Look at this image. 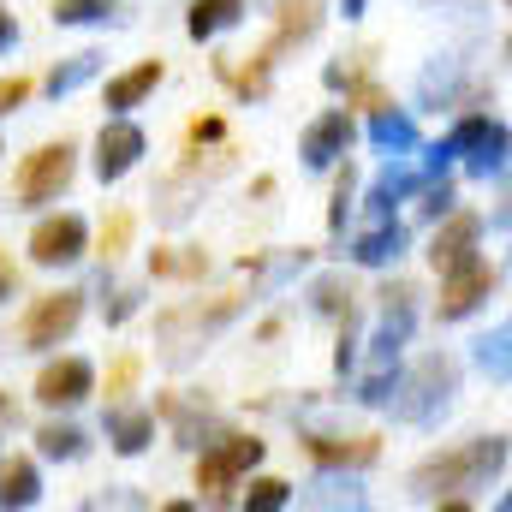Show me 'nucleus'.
I'll use <instances>...</instances> for the list:
<instances>
[{"label": "nucleus", "instance_id": "nucleus-1", "mask_svg": "<svg viewBox=\"0 0 512 512\" xmlns=\"http://www.w3.org/2000/svg\"><path fill=\"white\" fill-rule=\"evenodd\" d=\"M507 471V435H477L465 447H447L411 471L417 501H459L465 489H483Z\"/></svg>", "mask_w": 512, "mask_h": 512}, {"label": "nucleus", "instance_id": "nucleus-34", "mask_svg": "<svg viewBox=\"0 0 512 512\" xmlns=\"http://www.w3.org/2000/svg\"><path fill=\"white\" fill-rule=\"evenodd\" d=\"M453 84H459V78H453V60L429 66V72H423V102H447V96H453Z\"/></svg>", "mask_w": 512, "mask_h": 512}, {"label": "nucleus", "instance_id": "nucleus-40", "mask_svg": "<svg viewBox=\"0 0 512 512\" xmlns=\"http://www.w3.org/2000/svg\"><path fill=\"white\" fill-rule=\"evenodd\" d=\"M12 286H18V274H12V262L0 256V298H12Z\"/></svg>", "mask_w": 512, "mask_h": 512}, {"label": "nucleus", "instance_id": "nucleus-35", "mask_svg": "<svg viewBox=\"0 0 512 512\" xmlns=\"http://www.w3.org/2000/svg\"><path fill=\"white\" fill-rule=\"evenodd\" d=\"M126 239H131V215H114V221L102 227V256L114 262V256L126 251Z\"/></svg>", "mask_w": 512, "mask_h": 512}, {"label": "nucleus", "instance_id": "nucleus-3", "mask_svg": "<svg viewBox=\"0 0 512 512\" xmlns=\"http://www.w3.org/2000/svg\"><path fill=\"white\" fill-rule=\"evenodd\" d=\"M239 292H221V298H209V304H185V310H167L161 316V340H167V364H191L197 358V346L215 334V328H227L233 316H239Z\"/></svg>", "mask_w": 512, "mask_h": 512}, {"label": "nucleus", "instance_id": "nucleus-2", "mask_svg": "<svg viewBox=\"0 0 512 512\" xmlns=\"http://www.w3.org/2000/svg\"><path fill=\"white\" fill-rule=\"evenodd\" d=\"M453 393H459V364L447 358V352H429V358H417L399 382H393V417L399 423H435L447 405H453Z\"/></svg>", "mask_w": 512, "mask_h": 512}, {"label": "nucleus", "instance_id": "nucleus-29", "mask_svg": "<svg viewBox=\"0 0 512 512\" xmlns=\"http://www.w3.org/2000/svg\"><path fill=\"white\" fill-rule=\"evenodd\" d=\"M36 447H42V459H78V453H84V429H72V423H48V429L36 435Z\"/></svg>", "mask_w": 512, "mask_h": 512}, {"label": "nucleus", "instance_id": "nucleus-28", "mask_svg": "<svg viewBox=\"0 0 512 512\" xmlns=\"http://www.w3.org/2000/svg\"><path fill=\"white\" fill-rule=\"evenodd\" d=\"M120 0H54V24H108Z\"/></svg>", "mask_w": 512, "mask_h": 512}, {"label": "nucleus", "instance_id": "nucleus-43", "mask_svg": "<svg viewBox=\"0 0 512 512\" xmlns=\"http://www.w3.org/2000/svg\"><path fill=\"white\" fill-rule=\"evenodd\" d=\"M364 12V0H346V18H358Z\"/></svg>", "mask_w": 512, "mask_h": 512}, {"label": "nucleus", "instance_id": "nucleus-36", "mask_svg": "<svg viewBox=\"0 0 512 512\" xmlns=\"http://www.w3.org/2000/svg\"><path fill=\"white\" fill-rule=\"evenodd\" d=\"M131 382H137V358H120V364L108 370V399H126Z\"/></svg>", "mask_w": 512, "mask_h": 512}, {"label": "nucleus", "instance_id": "nucleus-22", "mask_svg": "<svg viewBox=\"0 0 512 512\" xmlns=\"http://www.w3.org/2000/svg\"><path fill=\"white\" fill-rule=\"evenodd\" d=\"M161 84V60H143V66H131V72H120L114 84H108V108H137L149 90Z\"/></svg>", "mask_w": 512, "mask_h": 512}, {"label": "nucleus", "instance_id": "nucleus-20", "mask_svg": "<svg viewBox=\"0 0 512 512\" xmlns=\"http://www.w3.org/2000/svg\"><path fill=\"white\" fill-rule=\"evenodd\" d=\"M239 18H245V0H191L185 30H191L197 42H209L215 30H227V24H239Z\"/></svg>", "mask_w": 512, "mask_h": 512}, {"label": "nucleus", "instance_id": "nucleus-31", "mask_svg": "<svg viewBox=\"0 0 512 512\" xmlns=\"http://www.w3.org/2000/svg\"><path fill=\"white\" fill-rule=\"evenodd\" d=\"M286 501H292V489L280 477H256L251 489H245V507H256V512H274V507H286Z\"/></svg>", "mask_w": 512, "mask_h": 512}, {"label": "nucleus", "instance_id": "nucleus-33", "mask_svg": "<svg viewBox=\"0 0 512 512\" xmlns=\"http://www.w3.org/2000/svg\"><path fill=\"white\" fill-rule=\"evenodd\" d=\"M316 489H322V495H304L310 507H340V501H346V507H364L358 483H334V477H328V483H316Z\"/></svg>", "mask_w": 512, "mask_h": 512}, {"label": "nucleus", "instance_id": "nucleus-18", "mask_svg": "<svg viewBox=\"0 0 512 512\" xmlns=\"http://www.w3.org/2000/svg\"><path fill=\"white\" fill-rule=\"evenodd\" d=\"M405 251V227L393 221V215H376V227L352 245V262H364V268H382V262H393V256Z\"/></svg>", "mask_w": 512, "mask_h": 512}, {"label": "nucleus", "instance_id": "nucleus-11", "mask_svg": "<svg viewBox=\"0 0 512 512\" xmlns=\"http://www.w3.org/2000/svg\"><path fill=\"white\" fill-rule=\"evenodd\" d=\"M352 149V120L334 108V114H322V120H310V131H304V143H298V155H304V167H334L340 155Z\"/></svg>", "mask_w": 512, "mask_h": 512}, {"label": "nucleus", "instance_id": "nucleus-13", "mask_svg": "<svg viewBox=\"0 0 512 512\" xmlns=\"http://www.w3.org/2000/svg\"><path fill=\"white\" fill-rule=\"evenodd\" d=\"M477 233H483V221H477V215H465V209H447V221H441V233H435V245H429V262H435V268H453V262H465V256L477 251Z\"/></svg>", "mask_w": 512, "mask_h": 512}, {"label": "nucleus", "instance_id": "nucleus-16", "mask_svg": "<svg viewBox=\"0 0 512 512\" xmlns=\"http://www.w3.org/2000/svg\"><path fill=\"white\" fill-rule=\"evenodd\" d=\"M316 30H322V0H286L280 6V30L268 36V54H286V48L310 42Z\"/></svg>", "mask_w": 512, "mask_h": 512}, {"label": "nucleus", "instance_id": "nucleus-14", "mask_svg": "<svg viewBox=\"0 0 512 512\" xmlns=\"http://www.w3.org/2000/svg\"><path fill=\"white\" fill-rule=\"evenodd\" d=\"M304 453H310L316 465H370V459L382 453V441H376V435H310Z\"/></svg>", "mask_w": 512, "mask_h": 512}, {"label": "nucleus", "instance_id": "nucleus-24", "mask_svg": "<svg viewBox=\"0 0 512 512\" xmlns=\"http://www.w3.org/2000/svg\"><path fill=\"white\" fill-rule=\"evenodd\" d=\"M96 72H102V54H96V48H84V54H72L66 66H54V72H48V96H72V90H84Z\"/></svg>", "mask_w": 512, "mask_h": 512}, {"label": "nucleus", "instance_id": "nucleus-38", "mask_svg": "<svg viewBox=\"0 0 512 512\" xmlns=\"http://www.w3.org/2000/svg\"><path fill=\"white\" fill-rule=\"evenodd\" d=\"M137 298H143L137 286H120V292H114V304H108V322H126L131 310H137Z\"/></svg>", "mask_w": 512, "mask_h": 512}, {"label": "nucleus", "instance_id": "nucleus-19", "mask_svg": "<svg viewBox=\"0 0 512 512\" xmlns=\"http://www.w3.org/2000/svg\"><path fill=\"white\" fill-rule=\"evenodd\" d=\"M268 66H274V54L262 48V54H251V66H245V54H227L215 72H221L239 96H268Z\"/></svg>", "mask_w": 512, "mask_h": 512}, {"label": "nucleus", "instance_id": "nucleus-32", "mask_svg": "<svg viewBox=\"0 0 512 512\" xmlns=\"http://www.w3.org/2000/svg\"><path fill=\"white\" fill-rule=\"evenodd\" d=\"M352 191H358V173H352V161H346L340 179H334V209H328V227H334V233H340L346 215H352Z\"/></svg>", "mask_w": 512, "mask_h": 512}, {"label": "nucleus", "instance_id": "nucleus-6", "mask_svg": "<svg viewBox=\"0 0 512 512\" xmlns=\"http://www.w3.org/2000/svg\"><path fill=\"white\" fill-rule=\"evenodd\" d=\"M72 185V143H42L24 167H18V209L54 203Z\"/></svg>", "mask_w": 512, "mask_h": 512}, {"label": "nucleus", "instance_id": "nucleus-8", "mask_svg": "<svg viewBox=\"0 0 512 512\" xmlns=\"http://www.w3.org/2000/svg\"><path fill=\"white\" fill-rule=\"evenodd\" d=\"M495 268L489 262H477V256H465V262H453V268H441V322H459V316H471L489 292H495Z\"/></svg>", "mask_w": 512, "mask_h": 512}, {"label": "nucleus", "instance_id": "nucleus-30", "mask_svg": "<svg viewBox=\"0 0 512 512\" xmlns=\"http://www.w3.org/2000/svg\"><path fill=\"white\" fill-rule=\"evenodd\" d=\"M304 262H310V251H286V256H274V262H262V256H256V262H245V268H251L262 286H280V280H292Z\"/></svg>", "mask_w": 512, "mask_h": 512}, {"label": "nucleus", "instance_id": "nucleus-15", "mask_svg": "<svg viewBox=\"0 0 512 512\" xmlns=\"http://www.w3.org/2000/svg\"><path fill=\"white\" fill-rule=\"evenodd\" d=\"M108 441H114V453H143L149 441H155V411H137V405H108Z\"/></svg>", "mask_w": 512, "mask_h": 512}, {"label": "nucleus", "instance_id": "nucleus-39", "mask_svg": "<svg viewBox=\"0 0 512 512\" xmlns=\"http://www.w3.org/2000/svg\"><path fill=\"white\" fill-rule=\"evenodd\" d=\"M221 137H227V126H221L215 114H209V120H191V143H221Z\"/></svg>", "mask_w": 512, "mask_h": 512}, {"label": "nucleus", "instance_id": "nucleus-23", "mask_svg": "<svg viewBox=\"0 0 512 512\" xmlns=\"http://www.w3.org/2000/svg\"><path fill=\"white\" fill-rule=\"evenodd\" d=\"M42 483H36V465L30 459H6L0 465V507H36Z\"/></svg>", "mask_w": 512, "mask_h": 512}, {"label": "nucleus", "instance_id": "nucleus-27", "mask_svg": "<svg viewBox=\"0 0 512 512\" xmlns=\"http://www.w3.org/2000/svg\"><path fill=\"white\" fill-rule=\"evenodd\" d=\"M310 298H316V310H322V316H340V322H346V316H358V292H352L346 280H334V274H328V280H316V292H310Z\"/></svg>", "mask_w": 512, "mask_h": 512}, {"label": "nucleus", "instance_id": "nucleus-25", "mask_svg": "<svg viewBox=\"0 0 512 512\" xmlns=\"http://www.w3.org/2000/svg\"><path fill=\"white\" fill-rule=\"evenodd\" d=\"M512 328L507 322H501V328H495V334H483V340H477V370H483V376H495V382H507L512 376Z\"/></svg>", "mask_w": 512, "mask_h": 512}, {"label": "nucleus", "instance_id": "nucleus-10", "mask_svg": "<svg viewBox=\"0 0 512 512\" xmlns=\"http://www.w3.org/2000/svg\"><path fill=\"white\" fill-rule=\"evenodd\" d=\"M137 155H143V131L131 126V120H108L102 137H96V173H102V185L126 179L131 167H137Z\"/></svg>", "mask_w": 512, "mask_h": 512}, {"label": "nucleus", "instance_id": "nucleus-37", "mask_svg": "<svg viewBox=\"0 0 512 512\" xmlns=\"http://www.w3.org/2000/svg\"><path fill=\"white\" fill-rule=\"evenodd\" d=\"M30 96V78H0V114H12Z\"/></svg>", "mask_w": 512, "mask_h": 512}, {"label": "nucleus", "instance_id": "nucleus-17", "mask_svg": "<svg viewBox=\"0 0 512 512\" xmlns=\"http://www.w3.org/2000/svg\"><path fill=\"white\" fill-rule=\"evenodd\" d=\"M161 417L173 423V441H179V447H203V435L215 429L209 405H203V399H179V393L161 399Z\"/></svg>", "mask_w": 512, "mask_h": 512}, {"label": "nucleus", "instance_id": "nucleus-5", "mask_svg": "<svg viewBox=\"0 0 512 512\" xmlns=\"http://www.w3.org/2000/svg\"><path fill=\"white\" fill-rule=\"evenodd\" d=\"M447 149L465 155V167H471L477 179H489V173L507 167V126L489 120V114H465V120L453 126V137H447Z\"/></svg>", "mask_w": 512, "mask_h": 512}, {"label": "nucleus", "instance_id": "nucleus-9", "mask_svg": "<svg viewBox=\"0 0 512 512\" xmlns=\"http://www.w3.org/2000/svg\"><path fill=\"white\" fill-rule=\"evenodd\" d=\"M84 245H90V233H84V221H78V215H48V221L30 233V262L60 268V262H78Z\"/></svg>", "mask_w": 512, "mask_h": 512}, {"label": "nucleus", "instance_id": "nucleus-41", "mask_svg": "<svg viewBox=\"0 0 512 512\" xmlns=\"http://www.w3.org/2000/svg\"><path fill=\"white\" fill-rule=\"evenodd\" d=\"M12 36H18V24H12V12H0V48H12Z\"/></svg>", "mask_w": 512, "mask_h": 512}, {"label": "nucleus", "instance_id": "nucleus-26", "mask_svg": "<svg viewBox=\"0 0 512 512\" xmlns=\"http://www.w3.org/2000/svg\"><path fill=\"white\" fill-rule=\"evenodd\" d=\"M149 268L161 280H203L209 274V256L203 251H149Z\"/></svg>", "mask_w": 512, "mask_h": 512}, {"label": "nucleus", "instance_id": "nucleus-21", "mask_svg": "<svg viewBox=\"0 0 512 512\" xmlns=\"http://www.w3.org/2000/svg\"><path fill=\"white\" fill-rule=\"evenodd\" d=\"M370 137H376L382 149H393V155H411V149H417V126H411V114H399L393 102L370 114Z\"/></svg>", "mask_w": 512, "mask_h": 512}, {"label": "nucleus", "instance_id": "nucleus-12", "mask_svg": "<svg viewBox=\"0 0 512 512\" xmlns=\"http://www.w3.org/2000/svg\"><path fill=\"white\" fill-rule=\"evenodd\" d=\"M96 382V370L84 364V358H60V364H48L42 376H36V399L42 405H78L84 393Z\"/></svg>", "mask_w": 512, "mask_h": 512}, {"label": "nucleus", "instance_id": "nucleus-7", "mask_svg": "<svg viewBox=\"0 0 512 512\" xmlns=\"http://www.w3.org/2000/svg\"><path fill=\"white\" fill-rule=\"evenodd\" d=\"M78 316H84V292H48V298L30 304L18 340H24L30 352H48V346H60V340L78 328Z\"/></svg>", "mask_w": 512, "mask_h": 512}, {"label": "nucleus", "instance_id": "nucleus-42", "mask_svg": "<svg viewBox=\"0 0 512 512\" xmlns=\"http://www.w3.org/2000/svg\"><path fill=\"white\" fill-rule=\"evenodd\" d=\"M6 423H12V399H0V429H6Z\"/></svg>", "mask_w": 512, "mask_h": 512}, {"label": "nucleus", "instance_id": "nucleus-4", "mask_svg": "<svg viewBox=\"0 0 512 512\" xmlns=\"http://www.w3.org/2000/svg\"><path fill=\"white\" fill-rule=\"evenodd\" d=\"M256 459H262V441H256V435H221V441L197 459V489H203V501H227V489L251 471Z\"/></svg>", "mask_w": 512, "mask_h": 512}]
</instances>
